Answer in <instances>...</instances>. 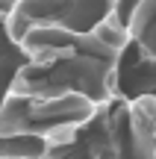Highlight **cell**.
<instances>
[{"mask_svg": "<svg viewBox=\"0 0 156 159\" xmlns=\"http://www.w3.org/2000/svg\"><path fill=\"white\" fill-rule=\"evenodd\" d=\"M115 12V0H18L3 18L6 33L21 44L33 27H62L71 33H91Z\"/></svg>", "mask_w": 156, "mask_h": 159, "instance_id": "obj_1", "label": "cell"}, {"mask_svg": "<svg viewBox=\"0 0 156 159\" xmlns=\"http://www.w3.org/2000/svg\"><path fill=\"white\" fill-rule=\"evenodd\" d=\"M130 35L147 59H156V0H141L130 21Z\"/></svg>", "mask_w": 156, "mask_h": 159, "instance_id": "obj_3", "label": "cell"}, {"mask_svg": "<svg viewBox=\"0 0 156 159\" xmlns=\"http://www.w3.org/2000/svg\"><path fill=\"white\" fill-rule=\"evenodd\" d=\"M118 94L127 100L139 94H156V59H147L136 41L124 50L118 65Z\"/></svg>", "mask_w": 156, "mask_h": 159, "instance_id": "obj_2", "label": "cell"}]
</instances>
